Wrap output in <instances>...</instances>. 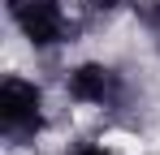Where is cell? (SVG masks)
<instances>
[{
    "label": "cell",
    "instance_id": "cell-5",
    "mask_svg": "<svg viewBox=\"0 0 160 155\" xmlns=\"http://www.w3.org/2000/svg\"><path fill=\"white\" fill-rule=\"evenodd\" d=\"M74 155H112V151H104V147H78Z\"/></svg>",
    "mask_w": 160,
    "mask_h": 155
},
{
    "label": "cell",
    "instance_id": "cell-4",
    "mask_svg": "<svg viewBox=\"0 0 160 155\" xmlns=\"http://www.w3.org/2000/svg\"><path fill=\"white\" fill-rule=\"evenodd\" d=\"M134 13H138V17H143V26L160 39V0H138V4H134Z\"/></svg>",
    "mask_w": 160,
    "mask_h": 155
},
{
    "label": "cell",
    "instance_id": "cell-1",
    "mask_svg": "<svg viewBox=\"0 0 160 155\" xmlns=\"http://www.w3.org/2000/svg\"><path fill=\"white\" fill-rule=\"evenodd\" d=\"M39 91L30 86L26 78H4L0 86V129L9 138H35L39 125H43V112H39Z\"/></svg>",
    "mask_w": 160,
    "mask_h": 155
},
{
    "label": "cell",
    "instance_id": "cell-3",
    "mask_svg": "<svg viewBox=\"0 0 160 155\" xmlns=\"http://www.w3.org/2000/svg\"><path fill=\"white\" fill-rule=\"evenodd\" d=\"M69 95L78 103L112 108V103H121L126 86H121V73H112L108 65H78V69L69 73Z\"/></svg>",
    "mask_w": 160,
    "mask_h": 155
},
{
    "label": "cell",
    "instance_id": "cell-2",
    "mask_svg": "<svg viewBox=\"0 0 160 155\" xmlns=\"http://www.w3.org/2000/svg\"><path fill=\"white\" fill-rule=\"evenodd\" d=\"M9 13L13 22L22 26L35 48H52L65 39V13H61V0H9Z\"/></svg>",
    "mask_w": 160,
    "mask_h": 155
}]
</instances>
